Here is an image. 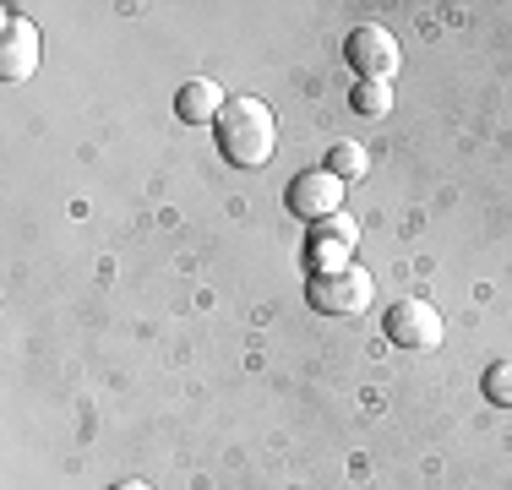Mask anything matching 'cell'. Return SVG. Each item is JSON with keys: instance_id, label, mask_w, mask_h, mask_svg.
Listing matches in <instances>:
<instances>
[{"instance_id": "cell-10", "label": "cell", "mask_w": 512, "mask_h": 490, "mask_svg": "<svg viewBox=\"0 0 512 490\" xmlns=\"http://www.w3.org/2000/svg\"><path fill=\"white\" fill-rule=\"evenodd\" d=\"M355 109L360 115H387L393 109V82H355Z\"/></svg>"}, {"instance_id": "cell-9", "label": "cell", "mask_w": 512, "mask_h": 490, "mask_svg": "<svg viewBox=\"0 0 512 490\" xmlns=\"http://www.w3.org/2000/svg\"><path fill=\"white\" fill-rule=\"evenodd\" d=\"M327 169H333L344 186H355L365 169H371V153H365L360 142H333V153H327Z\"/></svg>"}, {"instance_id": "cell-3", "label": "cell", "mask_w": 512, "mask_h": 490, "mask_svg": "<svg viewBox=\"0 0 512 490\" xmlns=\"http://www.w3.org/2000/svg\"><path fill=\"white\" fill-rule=\"evenodd\" d=\"M382 327H387V338H393L398 349H414V354L442 349V338H447L442 311H436L431 300H398V305H387Z\"/></svg>"}, {"instance_id": "cell-5", "label": "cell", "mask_w": 512, "mask_h": 490, "mask_svg": "<svg viewBox=\"0 0 512 490\" xmlns=\"http://www.w3.org/2000/svg\"><path fill=\"white\" fill-rule=\"evenodd\" d=\"M344 180L333 175V169H311V175H300L295 186H289V213L295 218H311V224H327V218L344 213Z\"/></svg>"}, {"instance_id": "cell-6", "label": "cell", "mask_w": 512, "mask_h": 490, "mask_svg": "<svg viewBox=\"0 0 512 490\" xmlns=\"http://www.w3.org/2000/svg\"><path fill=\"white\" fill-rule=\"evenodd\" d=\"M39 71V28L17 11L0 22V82H28Z\"/></svg>"}, {"instance_id": "cell-1", "label": "cell", "mask_w": 512, "mask_h": 490, "mask_svg": "<svg viewBox=\"0 0 512 490\" xmlns=\"http://www.w3.org/2000/svg\"><path fill=\"white\" fill-rule=\"evenodd\" d=\"M218 153L229 158L235 169H262L273 164L278 153V120L267 109V98H229L224 115H218Z\"/></svg>"}, {"instance_id": "cell-8", "label": "cell", "mask_w": 512, "mask_h": 490, "mask_svg": "<svg viewBox=\"0 0 512 490\" xmlns=\"http://www.w3.org/2000/svg\"><path fill=\"white\" fill-rule=\"evenodd\" d=\"M224 88H218L213 77H197L186 82V88L175 93V115L186 120V126H218V115H224Z\"/></svg>"}, {"instance_id": "cell-4", "label": "cell", "mask_w": 512, "mask_h": 490, "mask_svg": "<svg viewBox=\"0 0 512 490\" xmlns=\"http://www.w3.org/2000/svg\"><path fill=\"white\" fill-rule=\"evenodd\" d=\"M344 60L360 71V82H393V71H398V39L382 28V22H360L355 33L344 39Z\"/></svg>"}, {"instance_id": "cell-11", "label": "cell", "mask_w": 512, "mask_h": 490, "mask_svg": "<svg viewBox=\"0 0 512 490\" xmlns=\"http://www.w3.org/2000/svg\"><path fill=\"white\" fill-rule=\"evenodd\" d=\"M485 398H491L496 409H512V360H496L491 371H485Z\"/></svg>"}, {"instance_id": "cell-12", "label": "cell", "mask_w": 512, "mask_h": 490, "mask_svg": "<svg viewBox=\"0 0 512 490\" xmlns=\"http://www.w3.org/2000/svg\"><path fill=\"white\" fill-rule=\"evenodd\" d=\"M115 490H153V485H148V480H120Z\"/></svg>"}, {"instance_id": "cell-7", "label": "cell", "mask_w": 512, "mask_h": 490, "mask_svg": "<svg viewBox=\"0 0 512 490\" xmlns=\"http://www.w3.org/2000/svg\"><path fill=\"white\" fill-rule=\"evenodd\" d=\"M355 245H360L355 218H349V213L327 218V224L316 229V240H311V273H327V267H349V251H355Z\"/></svg>"}, {"instance_id": "cell-2", "label": "cell", "mask_w": 512, "mask_h": 490, "mask_svg": "<svg viewBox=\"0 0 512 490\" xmlns=\"http://www.w3.org/2000/svg\"><path fill=\"white\" fill-rule=\"evenodd\" d=\"M311 305L322 316H365L376 300V278L365 273L360 262L349 267H327V273H311Z\"/></svg>"}]
</instances>
